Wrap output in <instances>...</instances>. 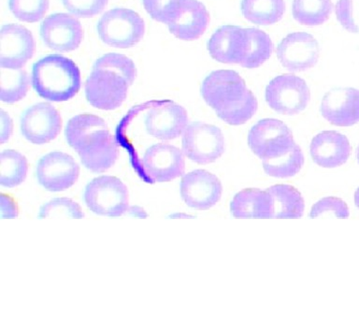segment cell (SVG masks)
I'll list each match as a JSON object with an SVG mask.
<instances>
[{
  "instance_id": "obj_1",
  "label": "cell",
  "mask_w": 359,
  "mask_h": 320,
  "mask_svg": "<svg viewBox=\"0 0 359 320\" xmlns=\"http://www.w3.org/2000/svg\"><path fill=\"white\" fill-rule=\"evenodd\" d=\"M66 138L81 163L93 173H105L119 156L116 139L109 133L105 121L97 115L72 117L66 126Z\"/></svg>"
},
{
  "instance_id": "obj_2",
  "label": "cell",
  "mask_w": 359,
  "mask_h": 320,
  "mask_svg": "<svg viewBox=\"0 0 359 320\" xmlns=\"http://www.w3.org/2000/svg\"><path fill=\"white\" fill-rule=\"evenodd\" d=\"M136 76L137 69L130 58L120 53H107L95 61L84 84L87 100L104 111L119 108Z\"/></svg>"
},
{
  "instance_id": "obj_3",
  "label": "cell",
  "mask_w": 359,
  "mask_h": 320,
  "mask_svg": "<svg viewBox=\"0 0 359 320\" xmlns=\"http://www.w3.org/2000/svg\"><path fill=\"white\" fill-rule=\"evenodd\" d=\"M32 86L39 97L55 102L69 100L81 88V72L72 59L50 55L34 64Z\"/></svg>"
},
{
  "instance_id": "obj_4",
  "label": "cell",
  "mask_w": 359,
  "mask_h": 320,
  "mask_svg": "<svg viewBox=\"0 0 359 320\" xmlns=\"http://www.w3.org/2000/svg\"><path fill=\"white\" fill-rule=\"evenodd\" d=\"M204 100L223 119L252 97L245 81L234 70L219 69L208 75L202 84Z\"/></svg>"
},
{
  "instance_id": "obj_5",
  "label": "cell",
  "mask_w": 359,
  "mask_h": 320,
  "mask_svg": "<svg viewBox=\"0 0 359 320\" xmlns=\"http://www.w3.org/2000/svg\"><path fill=\"white\" fill-rule=\"evenodd\" d=\"M97 33L101 41L109 46L126 49L142 41L145 33V24L136 11L116 8L107 11L97 24Z\"/></svg>"
},
{
  "instance_id": "obj_6",
  "label": "cell",
  "mask_w": 359,
  "mask_h": 320,
  "mask_svg": "<svg viewBox=\"0 0 359 320\" xmlns=\"http://www.w3.org/2000/svg\"><path fill=\"white\" fill-rule=\"evenodd\" d=\"M84 201L87 207L97 215L112 218L120 216L128 212V187L117 177H97L87 185Z\"/></svg>"
},
{
  "instance_id": "obj_7",
  "label": "cell",
  "mask_w": 359,
  "mask_h": 320,
  "mask_svg": "<svg viewBox=\"0 0 359 320\" xmlns=\"http://www.w3.org/2000/svg\"><path fill=\"white\" fill-rule=\"evenodd\" d=\"M248 145L259 159L285 156L296 145L291 129L282 121L266 118L255 124L248 135Z\"/></svg>"
},
{
  "instance_id": "obj_8",
  "label": "cell",
  "mask_w": 359,
  "mask_h": 320,
  "mask_svg": "<svg viewBox=\"0 0 359 320\" xmlns=\"http://www.w3.org/2000/svg\"><path fill=\"white\" fill-rule=\"evenodd\" d=\"M311 100L310 89L302 78L294 74L277 76L266 88V100L275 112L294 115L305 109Z\"/></svg>"
},
{
  "instance_id": "obj_9",
  "label": "cell",
  "mask_w": 359,
  "mask_h": 320,
  "mask_svg": "<svg viewBox=\"0 0 359 320\" xmlns=\"http://www.w3.org/2000/svg\"><path fill=\"white\" fill-rule=\"evenodd\" d=\"M184 156L199 165L216 161L224 152L221 129L209 124L196 122L187 126L182 136Z\"/></svg>"
},
{
  "instance_id": "obj_10",
  "label": "cell",
  "mask_w": 359,
  "mask_h": 320,
  "mask_svg": "<svg viewBox=\"0 0 359 320\" xmlns=\"http://www.w3.org/2000/svg\"><path fill=\"white\" fill-rule=\"evenodd\" d=\"M36 52L33 34L24 25L8 24L0 31V67L20 69Z\"/></svg>"
},
{
  "instance_id": "obj_11",
  "label": "cell",
  "mask_w": 359,
  "mask_h": 320,
  "mask_svg": "<svg viewBox=\"0 0 359 320\" xmlns=\"http://www.w3.org/2000/svg\"><path fill=\"white\" fill-rule=\"evenodd\" d=\"M277 58L285 69L292 72H305L318 62V42L311 34L293 32L288 34L277 47Z\"/></svg>"
},
{
  "instance_id": "obj_12",
  "label": "cell",
  "mask_w": 359,
  "mask_h": 320,
  "mask_svg": "<svg viewBox=\"0 0 359 320\" xmlns=\"http://www.w3.org/2000/svg\"><path fill=\"white\" fill-rule=\"evenodd\" d=\"M83 34L80 21L72 14H52L46 17L41 25V36L45 45L61 53L78 49L83 41Z\"/></svg>"
},
{
  "instance_id": "obj_13",
  "label": "cell",
  "mask_w": 359,
  "mask_h": 320,
  "mask_svg": "<svg viewBox=\"0 0 359 320\" xmlns=\"http://www.w3.org/2000/svg\"><path fill=\"white\" fill-rule=\"evenodd\" d=\"M80 167L69 154L53 152L41 157L36 167V178L45 189L58 192L77 182Z\"/></svg>"
},
{
  "instance_id": "obj_14",
  "label": "cell",
  "mask_w": 359,
  "mask_h": 320,
  "mask_svg": "<svg viewBox=\"0 0 359 320\" xmlns=\"http://www.w3.org/2000/svg\"><path fill=\"white\" fill-rule=\"evenodd\" d=\"M142 167L153 182L172 181L184 175V152L168 143H157L146 150L142 159Z\"/></svg>"
},
{
  "instance_id": "obj_15",
  "label": "cell",
  "mask_w": 359,
  "mask_h": 320,
  "mask_svg": "<svg viewBox=\"0 0 359 320\" xmlns=\"http://www.w3.org/2000/svg\"><path fill=\"white\" fill-rule=\"evenodd\" d=\"M62 129V117L50 103H39L27 109L21 118L22 134L34 145L55 140Z\"/></svg>"
},
{
  "instance_id": "obj_16",
  "label": "cell",
  "mask_w": 359,
  "mask_h": 320,
  "mask_svg": "<svg viewBox=\"0 0 359 320\" xmlns=\"http://www.w3.org/2000/svg\"><path fill=\"white\" fill-rule=\"evenodd\" d=\"M223 187L220 180L205 170H196L182 176L181 196L185 204L196 210H208L220 201Z\"/></svg>"
},
{
  "instance_id": "obj_17",
  "label": "cell",
  "mask_w": 359,
  "mask_h": 320,
  "mask_svg": "<svg viewBox=\"0 0 359 320\" xmlns=\"http://www.w3.org/2000/svg\"><path fill=\"white\" fill-rule=\"evenodd\" d=\"M187 124V109L170 100L151 107L145 118L146 131L162 140L177 139L184 133Z\"/></svg>"
},
{
  "instance_id": "obj_18",
  "label": "cell",
  "mask_w": 359,
  "mask_h": 320,
  "mask_svg": "<svg viewBox=\"0 0 359 320\" xmlns=\"http://www.w3.org/2000/svg\"><path fill=\"white\" fill-rule=\"evenodd\" d=\"M321 114L337 126H351L359 122V90L352 87L335 88L323 98Z\"/></svg>"
},
{
  "instance_id": "obj_19",
  "label": "cell",
  "mask_w": 359,
  "mask_h": 320,
  "mask_svg": "<svg viewBox=\"0 0 359 320\" xmlns=\"http://www.w3.org/2000/svg\"><path fill=\"white\" fill-rule=\"evenodd\" d=\"M245 28L223 25L213 33L207 49L215 60L224 64H240L245 52Z\"/></svg>"
},
{
  "instance_id": "obj_20",
  "label": "cell",
  "mask_w": 359,
  "mask_h": 320,
  "mask_svg": "<svg viewBox=\"0 0 359 320\" xmlns=\"http://www.w3.org/2000/svg\"><path fill=\"white\" fill-rule=\"evenodd\" d=\"M310 150L314 163L322 168H333L346 163L351 154V145L344 134L327 131L313 138Z\"/></svg>"
},
{
  "instance_id": "obj_21",
  "label": "cell",
  "mask_w": 359,
  "mask_h": 320,
  "mask_svg": "<svg viewBox=\"0 0 359 320\" xmlns=\"http://www.w3.org/2000/svg\"><path fill=\"white\" fill-rule=\"evenodd\" d=\"M210 13L198 0H187L178 16L168 25V29L177 39L195 41L207 30Z\"/></svg>"
},
{
  "instance_id": "obj_22",
  "label": "cell",
  "mask_w": 359,
  "mask_h": 320,
  "mask_svg": "<svg viewBox=\"0 0 359 320\" xmlns=\"http://www.w3.org/2000/svg\"><path fill=\"white\" fill-rule=\"evenodd\" d=\"M230 210L236 218H273V199L266 189L246 188L236 194Z\"/></svg>"
},
{
  "instance_id": "obj_23",
  "label": "cell",
  "mask_w": 359,
  "mask_h": 320,
  "mask_svg": "<svg viewBox=\"0 0 359 320\" xmlns=\"http://www.w3.org/2000/svg\"><path fill=\"white\" fill-rule=\"evenodd\" d=\"M273 199V218H299L304 213V199L296 187L275 185L266 189Z\"/></svg>"
},
{
  "instance_id": "obj_24",
  "label": "cell",
  "mask_w": 359,
  "mask_h": 320,
  "mask_svg": "<svg viewBox=\"0 0 359 320\" xmlns=\"http://www.w3.org/2000/svg\"><path fill=\"white\" fill-rule=\"evenodd\" d=\"M245 52L241 66L255 69L262 66L273 53L274 45L265 31L258 28H245Z\"/></svg>"
},
{
  "instance_id": "obj_25",
  "label": "cell",
  "mask_w": 359,
  "mask_h": 320,
  "mask_svg": "<svg viewBox=\"0 0 359 320\" xmlns=\"http://www.w3.org/2000/svg\"><path fill=\"white\" fill-rule=\"evenodd\" d=\"M244 18L252 24L271 25L283 18L285 0H243L241 5Z\"/></svg>"
},
{
  "instance_id": "obj_26",
  "label": "cell",
  "mask_w": 359,
  "mask_h": 320,
  "mask_svg": "<svg viewBox=\"0 0 359 320\" xmlns=\"http://www.w3.org/2000/svg\"><path fill=\"white\" fill-rule=\"evenodd\" d=\"M334 8L331 0H293L292 13L300 25L316 27L330 19Z\"/></svg>"
},
{
  "instance_id": "obj_27",
  "label": "cell",
  "mask_w": 359,
  "mask_h": 320,
  "mask_svg": "<svg viewBox=\"0 0 359 320\" xmlns=\"http://www.w3.org/2000/svg\"><path fill=\"white\" fill-rule=\"evenodd\" d=\"M30 88V78L25 69H2L0 74V100L15 103L27 95Z\"/></svg>"
},
{
  "instance_id": "obj_28",
  "label": "cell",
  "mask_w": 359,
  "mask_h": 320,
  "mask_svg": "<svg viewBox=\"0 0 359 320\" xmlns=\"http://www.w3.org/2000/svg\"><path fill=\"white\" fill-rule=\"evenodd\" d=\"M27 159L15 150L3 151L0 154V184L6 187H15L27 178Z\"/></svg>"
},
{
  "instance_id": "obj_29",
  "label": "cell",
  "mask_w": 359,
  "mask_h": 320,
  "mask_svg": "<svg viewBox=\"0 0 359 320\" xmlns=\"http://www.w3.org/2000/svg\"><path fill=\"white\" fill-rule=\"evenodd\" d=\"M304 164L302 148L297 145L285 156L271 160H264V171L269 176L277 178H289L296 175Z\"/></svg>"
},
{
  "instance_id": "obj_30",
  "label": "cell",
  "mask_w": 359,
  "mask_h": 320,
  "mask_svg": "<svg viewBox=\"0 0 359 320\" xmlns=\"http://www.w3.org/2000/svg\"><path fill=\"white\" fill-rule=\"evenodd\" d=\"M8 7L20 21H41L49 10V0H8Z\"/></svg>"
},
{
  "instance_id": "obj_31",
  "label": "cell",
  "mask_w": 359,
  "mask_h": 320,
  "mask_svg": "<svg viewBox=\"0 0 359 320\" xmlns=\"http://www.w3.org/2000/svg\"><path fill=\"white\" fill-rule=\"evenodd\" d=\"M187 0H143L146 11L151 18L170 25L178 16Z\"/></svg>"
},
{
  "instance_id": "obj_32",
  "label": "cell",
  "mask_w": 359,
  "mask_h": 320,
  "mask_svg": "<svg viewBox=\"0 0 359 320\" xmlns=\"http://www.w3.org/2000/svg\"><path fill=\"white\" fill-rule=\"evenodd\" d=\"M83 218L84 215L80 205L72 199L59 198L53 199L45 204L39 213V218Z\"/></svg>"
},
{
  "instance_id": "obj_33",
  "label": "cell",
  "mask_w": 359,
  "mask_h": 320,
  "mask_svg": "<svg viewBox=\"0 0 359 320\" xmlns=\"http://www.w3.org/2000/svg\"><path fill=\"white\" fill-rule=\"evenodd\" d=\"M349 208L346 202L336 196H327L316 202L311 208L310 216L311 218H333L346 219L349 218Z\"/></svg>"
},
{
  "instance_id": "obj_34",
  "label": "cell",
  "mask_w": 359,
  "mask_h": 320,
  "mask_svg": "<svg viewBox=\"0 0 359 320\" xmlns=\"http://www.w3.org/2000/svg\"><path fill=\"white\" fill-rule=\"evenodd\" d=\"M337 20L351 33H359V0H339L335 6Z\"/></svg>"
},
{
  "instance_id": "obj_35",
  "label": "cell",
  "mask_w": 359,
  "mask_h": 320,
  "mask_svg": "<svg viewBox=\"0 0 359 320\" xmlns=\"http://www.w3.org/2000/svg\"><path fill=\"white\" fill-rule=\"evenodd\" d=\"M65 8L78 18H91L102 13L109 0H62Z\"/></svg>"
},
{
  "instance_id": "obj_36",
  "label": "cell",
  "mask_w": 359,
  "mask_h": 320,
  "mask_svg": "<svg viewBox=\"0 0 359 320\" xmlns=\"http://www.w3.org/2000/svg\"><path fill=\"white\" fill-rule=\"evenodd\" d=\"M13 133V121L4 111H1V132H0V142H5Z\"/></svg>"
},
{
  "instance_id": "obj_37",
  "label": "cell",
  "mask_w": 359,
  "mask_h": 320,
  "mask_svg": "<svg viewBox=\"0 0 359 320\" xmlns=\"http://www.w3.org/2000/svg\"><path fill=\"white\" fill-rule=\"evenodd\" d=\"M355 206L358 207V209L359 210V187L356 189L355 193Z\"/></svg>"
},
{
  "instance_id": "obj_38",
  "label": "cell",
  "mask_w": 359,
  "mask_h": 320,
  "mask_svg": "<svg viewBox=\"0 0 359 320\" xmlns=\"http://www.w3.org/2000/svg\"><path fill=\"white\" fill-rule=\"evenodd\" d=\"M356 159H358V162L359 164V145L358 146V148H356Z\"/></svg>"
}]
</instances>
